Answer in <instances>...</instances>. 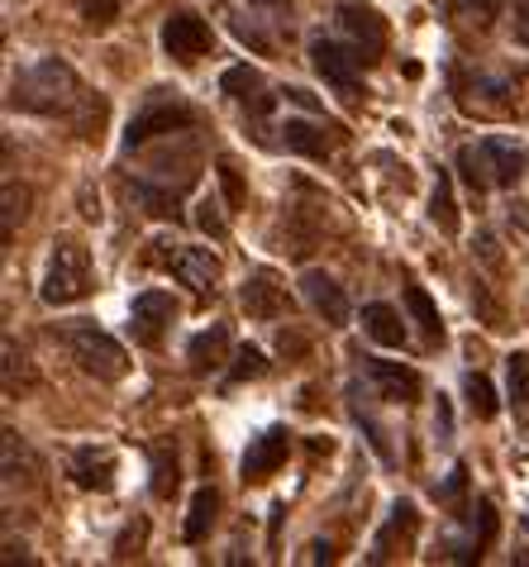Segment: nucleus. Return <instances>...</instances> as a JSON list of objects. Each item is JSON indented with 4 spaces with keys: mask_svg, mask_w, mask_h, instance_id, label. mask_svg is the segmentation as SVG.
<instances>
[{
    "mask_svg": "<svg viewBox=\"0 0 529 567\" xmlns=\"http://www.w3.org/2000/svg\"><path fill=\"white\" fill-rule=\"evenodd\" d=\"M72 101H76V72L62 58H39L10 86V105L29 110V115H58Z\"/></svg>",
    "mask_w": 529,
    "mask_h": 567,
    "instance_id": "obj_1",
    "label": "nucleus"
},
{
    "mask_svg": "<svg viewBox=\"0 0 529 567\" xmlns=\"http://www.w3.org/2000/svg\"><path fill=\"white\" fill-rule=\"evenodd\" d=\"M91 291V258L82 244L62 239L53 244V258H49V272H43V301L49 306H76L82 296Z\"/></svg>",
    "mask_w": 529,
    "mask_h": 567,
    "instance_id": "obj_2",
    "label": "nucleus"
},
{
    "mask_svg": "<svg viewBox=\"0 0 529 567\" xmlns=\"http://www.w3.org/2000/svg\"><path fill=\"white\" fill-rule=\"evenodd\" d=\"M68 349L76 358V368H82L86 377H96V382H120L124 368H129L124 349L111 334H105V329H96V324H76L68 334Z\"/></svg>",
    "mask_w": 529,
    "mask_h": 567,
    "instance_id": "obj_3",
    "label": "nucleus"
},
{
    "mask_svg": "<svg viewBox=\"0 0 529 567\" xmlns=\"http://www.w3.org/2000/svg\"><path fill=\"white\" fill-rule=\"evenodd\" d=\"M191 120H196L191 105H181L177 96H167V91H153V101L129 120L124 148H138V144H148V138H158V134H177V130H186Z\"/></svg>",
    "mask_w": 529,
    "mask_h": 567,
    "instance_id": "obj_4",
    "label": "nucleus"
},
{
    "mask_svg": "<svg viewBox=\"0 0 529 567\" xmlns=\"http://www.w3.org/2000/svg\"><path fill=\"white\" fill-rule=\"evenodd\" d=\"M310 62H315V72L330 82L339 96H357V72H363V49H344V43H334V39H310Z\"/></svg>",
    "mask_w": 529,
    "mask_h": 567,
    "instance_id": "obj_5",
    "label": "nucleus"
},
{
    "mask_svg": "<svg viewBox=\"0 0 529 567\" xmlns=\"http://www.w3.org/2000/svg\"><path fill=\"white\" fill-rule=\"evenodd\" d=\"M163 49L173 53L177 62H196L210 53V24L196 20L191 10H177L163 20Z\"/></svg>",
    "mask_w": 529,
    "mask_h": 567,
    "instance_id": "obj_6",
    "label": "nucleus"
},
{
    "mask_svg": "<svg viewBox=\"0 0 529 567\" xmlns=\"http://www.w3.org/2000/svg\"><path fill=\"white\" fill-rule=\"evenodd\" d=\"M334 14H339V29H344V34L357 43V49H363V53H382L386 24H382L377 10L363 6V0H339Z\"/></svg>",
    "mask_w": 529,
    "mask_h": 567,
    "instance_id": "obj_7",
    "label": "nucleus"
},
{
    "mask_svg": "<svg viewBox=\"0 0 529 567\" xmlns=\"http://www.w3.org/2000/svg\"><path fill=\"white\" fill-rule=\"evenodd\" d=\"M173 296L167 291H144V296H134V310H129V329H134V339L138 343H158L163 339V329L173 324Z\"/></svg>",
    "mask_w": 529,
    "mask_h": 567,
    "instance_id": "obj_8",
    "label": "nucleus"
},
{
    "mask_svg": "<svg viewBox=\"0 0 529 567\" xmlns=\"http://www.w3.org/2000/svg\"><path fill=\"white\" fill-rule=\"evenodd\" d=\"M287 453H291V434L287 430H262L243 453V482H268L272 472L287 463Z\"/></svg>",
    "mask_w": 529,
    "mask_h": 567,
    "instance_id": "obj_9",
    "label": "nucleus"
},
{
    "mask_svg": "<svg viewBox=\"0 0 529 567\" xmlns=\"http://www.w3.org/2000/svg\"><path fill=\"white\" fill-rule=\"evenodd\" d=\"M173 277L181 281V287H191L196 296H215V287H220V258L210 254V248H177L173 258Z\"/></svg>",
    "mask_w": 529,
    "mask_h": 567,
    "instance_id": "obj_10",
    "label": "nucleus"
},
{
    "mask_svg": "<svg viewBox=\"0 0 529 567\" xmlns=\"http://www.w3.org/2000/svg\"><path fill=\"white\" fill-rule=\"evenodd\" d=\"M301 296L310 301V310L324 315L330 324H344L349 320V296H344V287H339L330 272H320V267H310V272L301 277Z\"/></svg>",
    "mask_w": 529,
    "mask_h": 567,
    "instance_id": "obj_11",
    "label": "nucleus"
},
{
    "mask_svg": "<svg viewBox=\"0 0 529 567\" xmlns=\"http://www.w3.org/2000/svg\"><path fill=\"white\" fill-rule=\"evenodd\" d=\"M239 301L253 320H277V315H287V287L272 272H248Z\"/></svg>",
    "mask_w": 529,
    "mask_h": 567,
    "instance_id": "obj_12",
    "label": "nucleus"
},
{
    "mask_svg": "<svg viewBox=\"0 0 529 567\" xmlns=\"http://www.w3.org/2000/svg\"><path fill=\"white\" fill-rule=\"evenodd\" d=\"M367 377H372V386H377L386 401H396V405H411V401L419 396V372L406 368V362L367 358Z\"/></svg>",
    "mask_w": 529,
    "mask_h": 567,
    "instance_id": "obj_13",
    "label": "nucleus"
},
{
    "mask_svg": "<svg viewBox=\"0 0 529 567\" xmlns=\"http://www.w3.org/2000/svg\"><path fill=\"white\" fill-rule=\"evenodd\" d=\"M225 353H229V329L225 324H210V329H200V334L186 343V362H191V372H215V368H225Z\"/></svg>",
    "mask_w": 529,
    "mask_h": 567,
    "instance_id": "obj_14",
    "label": "nucleus"
},
{
    "mask_svg": "<svg viewBox=\"0 0 529 567\" xmlns=\"http://www.w3.org/2000/svg\"><path fill=\"white\" fill-rule=\"evenodd\" d=\"M481 157H487L491 186H516L525 172V153L510 138H481Z\"/></svg>",
    "mask_w": 529,
    "mask_h": 567,
    "instance_id": "obj_15",
    "label": "nucleus"
},
{
    "mask_svg": "<svg viewBox=\"0 0 529 567\" xmlns=\"http://www.w3.org/2000/svg\"><path fill=\"white\" fill-rule=\"evenodd\" d=\"M363 329H367V339L382 343V349H401V343H406V324H401V315L392 306H382V301L363 306Z\"/></svg>",
    "mask_w": 529,
    "mask_h": 567,
    "instance_id": "obj_16",
    "label": "nucleus"
},
{
    "mask_svg": "<svg viewBox=\"0 0 529 567\" xmlns=\"http://www.w3.org/2000/svg\"><path fill=\"white\" fill-rule=\"evenodd\" d=\"M72 472H76V482L86 486V492H111V472H115V458L111 453H96V449H76V458H72Z\"/></svg>",
    "mask_w": 529,
    "mask_h": 567,
    "instance_id": "obj_17",
    "label": "nucleus"
},
{
    "mask_svg": "<svg viewBox=\"0 0 529 567\" xmlns=\"http://www.w3.org/2000/svg\"><path fill=\"white\" fill-rule=\"evenodd\" d=\"M491 539H496V506H491V501H477V506H473V539L458 544L448 558H454V563H473V558H481V548H487Z\"/></svg>",
    "mask_w": 529,
    "mask_h": 567,
    "instance_id": "obj_18",
    "label": "nucleus"
},
{
    "mask_svg": "<svg viewBox=\"0 0 529 567\" xmlns=\"http://www.w3.org/2000/svg\"><path fill=\"white\" fill-rule=\"evenodd\" d=\"M129 200H138L153 219H177L181 215V200H177V192H163V186H153V182H129Z\"/></svg>",
    "mask_w": 529,
    "mask_h": 567,
    "instance_id": "obj_19",
    "label": "nucleus"
},
{
    "mask_svg": "<svg viewBox=\"0 0 529 567\" xmlns=\"http://www.w3.org/2000/svg\"><path fill=\"white\" fill-rule=\"evenodd\" d=\"M282 144L291 148V153H305V157H324L334 144L324 138V130H315L310 120H287L282 124Z\"/></svg>",
    "mask_w": 529,
    "mask_h": 567,
    "instance_id": "obj_20",
    "label": "nucleus"
},
{
    "mask_svg": "<svg viewBox=\"0 0 529 567\" xmlns=\"http://www.w3.org/2000/svg\"><path fill=\"white\" fill-rule=\"evenodd\" d=\"M215 511H220V496L210 492V486H200V492L191 496V511H186V544H200L210 534V525H215Z\"/></svg>",
    "mask_w": 529,
    "mask_h": 567,
    "instance_id": "obj_21",
    "label": "nucleus"
},
{
    "mask_svg": "<svg viewBox=\"0 0 529 567\" xmlns=\"http://www.w3.org/2000/svg\"><path fill=\"white\" fill-rule=\"evenodd\" d=\"M429 219L439 225L444 234H458V206H454V177L439 167L434 177V196H429Z\"/></svg>",
    "mask_w": 529,
    "mask_h": 567,
    "instance_id": "obj_22",
    "label": "nucleus"
},
{
    "mask_svg": "<svg viewBox=\"0 0 529 567\" xmlns=\"http://www.w3.org/2000/svg\"><path fill=\"white\" fill-rule=\"evenodd\" d=\"M406 306L415 315V324L425 329V339H444V320H439V306L429 301L425 287H406Z\"/></svg>",
    "mask_w": 529,
    "mask_h": 567,
    "instance_id": "obj_23",
    "label": "nucleus"
},
{
    "mask_svg": "<svg viewBox=\"0 0 529 567\" xmlns=\"http://www.w3.org/2000/svg\"><path fill=\"white\" fill-rule=\"evenodd\" d=\"M415 529V506H411V501H401V506L392 511V525H386L382 534H377V544H372V563H386V558H392V554H386V548H392V539H396V534H411Z\"/></svg>",
    "mask_w": 529,
    "mask_h": 567,
    "instance_id": "obj_24",
    "label": "nucleus"
},
{
    "mask_svg": "<svg viewBox=\"0 0 529 567\" xmlns=\"http://www.w3.org/2000/svg\"><path fill=\"white\" fill-rule=\"evenodd\" d=\"M463 391H468V405H473V415L477 420H496V391H491V382L481 372H468V382H463Z\"/></svg>",
    "mask_w": 529,
    "mask_h": 567,
    "instance_id": "obj_25",
    "label": "nucleus"
},
{
    "mask_svg": "<svg viewBox=\"0 0 529 567\" xmlns=\"http://www.w3.org/2000/svg\"><path fill=\"white\" fill-rule=\"evenodd\" d=\"M458 172L468 177L473 192H487V186H491V172H487V157H481V144L458 153Z\"/></svg>",
    "mask_w": 529,
    "mask_h": 567,
    "instance_id": "obj_26",
    "label": "nucleus"
},
{
    "mask_svg": "<svg viewBox=\"0 0 529 567\" xmlns=\"http://www.w3.org/2000/svg\"><path fill=\"white\" fill-rule=\"evenodd\" d=\"M177 492V458H167V453L158 449L153 453V496H173Z\"/></svg>",
    "mask_w": 529,
    "mask_h": 567,
    "instance_id": "obj_27",
    "label": "nucleus"
},
{
    "mask_svg": "<svg viewBox=\"0 0 529 567\" xmlns=\"http://www.w3.org/2000/svg\"><path fill=\"white\" fill-rule=\"evenodd\" d=\"M268 372V358L258 349H239L235 353V368H229V382H253V377Z\"/></svg>",
    "mask_w": 529,
    "mask_h": 567,
    "instance_id": "obj_28",
    "label": "nucleus"
},
{
    "mask_svg": "<svg viewBox=\"0 0 529 567\" xmlns=\"http://www.w3.org/2000/svg\"><path fill=\"white\" fill-rule=\"evenodd\" d=\"M510 401H516L520 411H529V358L525 353L510 358Z\"/></svg>",
    "mask_w": 529,
    "mask_h": 567,
    "instance_id": "obj_29",
    "label": "nucleus"
},
{
    "mask_svg": "<svg viewBox=\"0 0 529 567\" xmlns=\"http://www.w3.org/2000/svg\"><path fill=\"white\" fill-rule=\"evenodd\" d=\"M115 14H120L115 0H82V24L86 29H111Z\"/></svg>",
    "mask_w": 529,
    "mask_h": 567,
    "instance_id": "obj_30",
    "label": "nucleus"
},
{
    "mask_svg": "<svg viewBox=\"0 0 529 567\" xmlns=\"http://www.w3.org/2000/svg\"><path fill=\"white\" fill-rule=\"evenodd\" d=\"M353 420H357V424H363V430H367L372 449H377V458H382V463H392V444H386V430H382V424L372 420V415H363V405H357V401H353Z\"/></svg>",
    "mask_w": 529,
    "mask_h": 567,
    "instance_id": "obj_31",
    "label": "nucleus"
},
{
    "mask_svg": "<svg viewBox=\"0 0 529 567\" xmlns=\"http://www.w3.org/2000/svg\"><path fill=\"white\" fill-rule=\"evenodd\" d=\"M463 20H473V24H491L496 14H501V0H454Z\"/></svg>",
    "mask_w": 529,
    "mask_h": 567,
    "instance_id": "obj_32",
    "label": "nucleus"
},
{
    "mask_svg": "<svg viewBox=\"0 0 529 567\" xmlns=\"http://www.w3.org/2000/svg\"><path fill=\"white\" fill-rule=\"evenodd\" d=\"M220 186H225L229 210H239V206H243V177H239V167L229 163V157H220Z\"/></svg>",
    "mask_w": 529,
    "mask_h": 567,
    "instance_id": "obj_33",
    "label": "nucleus"
},
{
    "mask_svg": "<svg viewBox=\"0 0 529 567\" xmlns=\"http://www.w3.org/2000/svg\"><path fill=\"white\" fill-rule=\"evenodd\" d=\"M262 82H258V72L253 68H229L225 72V91L229 96H239V101H248V91H258Z\"/></svg>",
    "mask_w": 529,
    "mask_h": 567,
    "instance_id": "obj_34",
    "label": "nucleus"
},
{
    "mask_svg": "<svg viewBox=\"0 0 529 567\" xmlns=\"http://www.w3.org/2000/svg\"><path fill=\"white\" fill-rule=\"evenodd\" d=\"M196 225L210 234V239H225V215H220V206L215 200H200L196 206Z\"/></svg>",
    "mask_w": 529,
    "mask_h": 567,
    "instance_id": "obj_35",
    "label": "nucleus"
},
{
    "mask_svg": "<svg viewBox=\"0 0 529 567\" xmlns=\"http://www.w3.org/2000/svg\"><path fill=\"white\" fill-rule=\"evenodd\" d=\"M20 206H24V196L14 192V186H6V229H0V234H6V244H10V234H14V219L24 215Z\"/></svg>",
    "mask_w": 529,
    "mask_h": 567,
    "instance_id": "obj_36",
    "label": "nucleus"
},
{
    "mask_svg": "<svg viewBox=\"0 0 529 567\" xmlns=\"http://www.w3.org/2000/svg\"><path fill=\"white\" fill-rule=\"evenodd\" d=\"M463 486H468V467H454V477L444 482V492H439V496H444V501H458V496H463Z\"/></svg>",
    "mask_w": 529,
    "mask_h": 567,
    "instance_id": "obj_37",
    "label": "nucleus"
},
{
    "mask_svg": "<svg viewBox=\"0 0 529 567\" xmlns=\"http://www.w3.org/2000/svg\"><path fill=\"white\" fill-rule=\"evenodd\" d=\"M287 101H291V105H301V110H320V101L310 96V91H301V86H287Z\"/></svg>",
    "mask_w": 529,
    "mask_h": 567,
    "instance_id": "obj_38",
    "label": "nucleus"
},
{
    "mask_svg": "<svg viewBox=\"0 0 529 567\" xmlns=\"http://www.w3.org/2000/svg\"><path fill=\"white\" fill-rule=\"evenodd\" d=\"M516 10H520V24H516V39L529 43V0H516Z\"/></svg>",
    "mask_w": 529,
    "mask_h": 567,
    "instance_id": "obj_39",
    "label": "nucleus"
},
{
    "mask_svg": "<svg viewBox=\"0 0 529 567\" xmlns=\"http://www.w3.org/2000/svg\"><path fill=\"white\" fill-rule=\"evenodd\" d=\"M310 563H330V544H315V548H310Z\"/></svg>",
    "mask_w": 529,
    "mask_h": 567,
    "instance_id": "obj_40",
    "label": "nucleus"
},
{
    "mask_svg": "<svg viewBox=\"0 0 529 567\" xmlns=\"http://www.w3.org/2000/svg\"><path fill=\"white\" fill-rule=\"evenodd\" d=\"M253 6H272V10H287L291 0H253Z\"/></svg>",
    "mask_w": 529,
    "mask_h": 567,
    "instance_id": "obj_41",
    "label": "nucleus"
}]
</instances>
